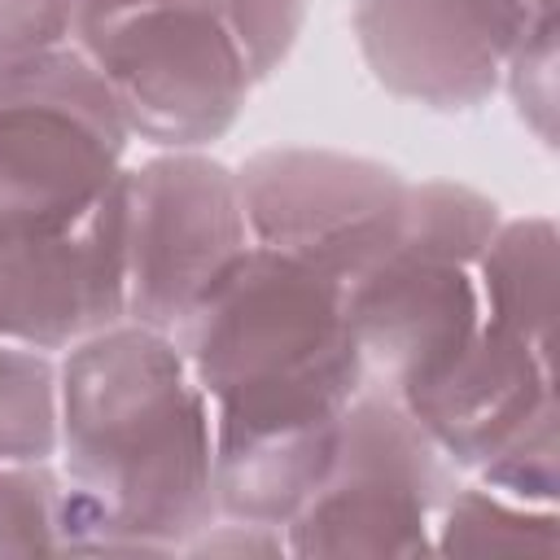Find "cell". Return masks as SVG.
I'll return each instance as SVG.
<instances>
[{
    "instance_id": "obj_1",
    "label": "cell",
    "mask_w": 560,
    "mask_h": 560,
    "mask_svg": "<svg viewBox=\"0 0 560 560\" xmlns=\"http://www.w3.org/2000/svg\"><path fill=\"white\" fill-rule=\"evenodd\" d=\"M57 551L184 556L219 516L210 398L171 332L114 324L61 359Z\"/></svg>"
},
{
    "instance_id": "obj_2",
    "label": "cell",
    "mask_w": 560,
    "mask_h": 560,
    "mask_svg": "<svg viewBox=\"0 0 560 560\" xmlns=\"http://www.w3.org/2000/svg\"><path fill=\"white\" fill-rule=\"evenodd\" d=\"M171 337L210 398V416L346 411L363 389L346 284L254 241L206 284Z\"/></svg>"
},
{
    "instance_id": "obj_3",
    "label": "cell",
    "mask_w": 560,
    "mask_h": 560,
    "mask_svg": "<svg viewBox=\"0 0 560 560\" xmlns=\"http://www.w3.org/2000/svg\"><path fill=\"white\" fill-rule=\"evenodd\" d=\"M70 44L101 70L131 140L210 149L254 92L245 48L214 0H79Z\"/></svg>"
},
{
    "instance_id": "obj_4",
    "label": "cell",
    "mask_w": 560,
    "mask_h": 560,
    "mask_svg": "<svg viewBox=\"0 0 560 560\" xmlns=\"http://www.w3.org/2000/svg\"><path fill=\"white\" fill-rule=\"evenodd\" d=\"M131 127L101 70L48 48L0 74V223L66 232L114 188Z\"/></svg>"
},
{
    "instance_id": "obj_5",
    "label": "cell",
    "mask_w": 560,
    "mask_h": 560,
    "mask_svg": "<svg viewBox=\"0 0 560 560\" xmlns=\"http://www.w3.org/2000/svg\"><path fill=\"white\" fill-rule=\"evenodd\" d=\"M459 468L402 398L363 381L341 411L332 464L284 525L289 556H429Z\"/></svg>"
},
{
    "instance_id": "obj_6",
    "label": "cell",
    "mask_w": 560,
    "mask_h": 560,
    "mask_svg": "<svg viewBox=\"0 0 560 560\" xmlns=\"http://www.w3.org/2000/svg\"><path fill=\"white\" fill-rule=\"evenodd\" d=\"M127 324L171 332L249 245L236 166L206 149H162L118 175Z\"/></svg>"
},
{
    "instance_id": "obj_7",
    "label": "cell",
    "mask_w": 560,
    "mask_h": 560,
    "mask_svg": "<svg viewBox=\"0 0 560 560\" xmlns=\"http://www.w3.org/2000/svg\"><path fill=\"white\" fill-rule=\"evenodd\" d=\"M236 184L254 245L354 284L394 249L411 179L363 153L271 144L236 166Z\"/></svg>"
},
{
    "instance_id": "obj_8",
    "label": "cell",
    "mask_w": 560,
    "mask_h": 560,
    "mask_svg": "<svg viewBox=\"0 0 560 560\" xmlns=\"http://www.w3.org/2000/svg\"><path fill=\"white\" fill-rule=\"evenodd\" d=\"M127 319L122 201L114 188L66 232L0 223V341L66 354Z\"/></svg>"
},
{
    "instance_id": "obj_9",
    "label": "cell",
    "mask_w": 560,
    "mask_h": 560,
    "mask_svg": "<svg viewBox=\"0 0 560 560\" xmlns=\"http://www.w3.org/2000/svg\"><path fill=\"white\" fill-rule=\"evenodd\" d=\"M346 319L363 381L394 398H411L477 337V276L459 262L389 249L372 271L346 284Z\"/></svg>"
},
{
    "instance_id": "obj_10",
    "label": "cell",
    "mask_w": 560,
    "mask_h": 560,
    "mask_svg": "<svg viewBox=\"0 0 560 560\" xmlns=\"http://www.w3.org/2000/svg\"><path fill=\"white\" fill-rule=\"evenodd\" d=\"M350 31L372 79L433 114H468L499 92L503 48L459 0H354Z\"/></svg>"
},
{
    "instance_id": "obj_11",
    "label": "cell",
    "mask_w": 560,
    "mask_h": 560,
    "mask_svg": "<svg viewBox=\"0 0 560 560\" xmlns=\"http://www.w3.org/2000/svg\"><path fill=\"white\" fill-rule=\"evenodd\" d=\"M551 398V354L481 324L468 350L424 389L402 398V407L451 468L477 472Z\"/></svg>"
},
{
    "instance_id": "obj_12",
    "label": "cell",
    "mask_w": 560,
    "mask_h": 560,
    "mask_svg": "<svg viewBox=\"0 0 560 560\" xmlns=\"http://www.w3.org/2000/svg\"><path fill=\"white\" fill-rule=\"evenodd\" d=\"M481 324L551 354L556 315V223L547 214L503 219L477 267Z\"/></svg>"
},
{
    "instance_id": "obj_13",
    "label": "cell",
    "mask_w": 560,
    "mask_h": 560,
    "mask_svg": "<svg viewBox=\"0 0 560 560\" xmlns=\"http://www.w3.org/2000/svg\"><path fill=\"white\" fill-rule=\"evenodd\" d=\"M556 508L516 503L481 481L455 486L433 525V551L442 556H556Z\"/></svg>"
},
{
    "instance_id": "obj_14",
    "label": "cell",
    "mask_w": 560,
    "mask_h": 560,
    "mask_svg": "<svg viewBox=\"0 0 560 560\" xmlns=\"http://www.w3.org/2000/svg\"><path fill=\"white\" fill-rule=\"evenodd\" d=\"M499 223H503L499 201L486 197L481 188L459 184V179H420V184L411 179L402 197L394 249L477 267Z\"/></svg>"
},
{
    "instance_id": "obj_15",
    "label": "cell",
    "mask_w": 560,
    "mask_h": 560,
    "mask_svg": "<svg viewBox=\"0 0 560 560\" xmlns=\"http://www.w3.org/2000/svg\"><path fill=\"white\" fill-rule=\"evenodd\" d=\"M61 372L48 350L0 341V464L57 459Z\"/></svg>"
},
{
    "instance_id": "obj_16",
    "label": "cell",
    "mask_w": 560,
    "mask_h": 560,
    "mask_svg": "<svg viewBox=\"0 0 560 560\" xmlns=\"http://www.w3.org/2000/svg\"><path fill=\"white\" fill-rule=\"evenodd\" d=\"M481 486L534 503V508H556L560 494V455H556V398L542 402L477 472Z\"/></svg>"
},
{
    "instance_id": "obj_17",
    "label": "cell",
    "mask_w": 560,
    "mask_h": 560,
    "mask_svg": "<svg viewBox=\"0 0 560 560\" xmlns=\"http://www.w3.org/2000/svg\"><path fill=\"white\" fill-rule=\"evenodd\" d=\"M66 477L52 459L0 464V556L57 551Z\"/></svg>"
},
{
    "instance_id": "obj_18",
    "label": "cell",
    "mask_w": 560,
    "mask_h": 560,
    "mask_svg": "<svg viewBox=\"0 0 560 560\" xmlns=\"http://www.w3.org/2000/svg\"><path fill=\"white\" fill-rule=\"evenodd\" d=\"M556 61H560V13L542 18L512 52L503 57V79L516 118L542 149H556Z\"/></svg>"
},
{
    "instance_id": "obj_19",
    "label": "cell",
    "mask_w": 560,
    "mask_h": 560,
    "mask_svg": "<svg viewBox=\"0 0 560 560\" xmlns=\"http://www.w3.org/2000/svg\"><path fill=\"white\" fill-rule=\"evenodd\" d=\"M214 4L232 22L254 83L271 79L289 61V52L306 26V9H311V0H214Z\"/></svg>"
},
{
    "instance_id": "obj_20",
    "label": "cell",
    "mask_w": 560,
    "mask_h": 560,
    "mask_svg": "<svg viewBox=\"0 0 560 560\" xmlns=\"http://www.w3.org/2000/svg\"><path fill=\"white\" fill-rule=\"evenodd\" d=\"M79 0H0V74L70 44Z\"/></svg>"
},
{
    "instance_id": "obj_21",
    "label": "cell",
    "mask_w": 560,
    "mask_h": 560,
    "mask_svg": "<svg viewBox=\"0 0 560 560\" xmlns=\"http://www.w3.org/2000/svg\"><path fill=\"white\" fill-rule=\"evenodd\" d=\"M184 556H289V538L276 525H249V521H223L214 516Z\"/></svg>"
},
{
    "instance_id": "obj_22",
    "label": "cell",
    "mask_w": 560,
    "mask_h": 560,
    "mask_svg": "<svg viewBox=\"0 0 560 560\" xmlns=\"http://www.w3.org/2000/svg\"><path fill=\"white\" fill-rule=\"evenodd\" d=\"M503 48V57L512 52V44H521L542 18L560 13V0H459Z\"/></svg>"
}]
</instances>
